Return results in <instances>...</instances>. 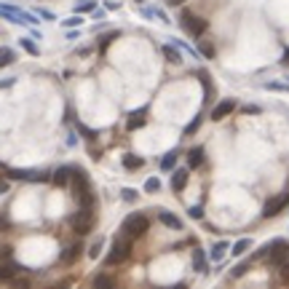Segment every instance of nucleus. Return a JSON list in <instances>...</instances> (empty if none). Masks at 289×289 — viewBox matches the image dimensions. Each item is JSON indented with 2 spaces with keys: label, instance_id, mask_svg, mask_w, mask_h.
Segmentation results:
<instances>
[{
  "label": "nucleus",
  "instance_id": "f03ea898",
  "mask_svg": "<svg viewBox=\"0 0 289 289\" xmlns=\"http://www.w3.org/2000/svg\"><path fill=\"white\" fill-rule=\"evenodd\" d=\"M147 228H150V222H147L145 214H129L126 220H123V233H126L129 238H142Z\"/></svg>",
  "mask_w": 289,
  "mask_h": 289
},
{
  "label": "nucleus",
  "instance_id": "e433bc0d",
  "mask_svg": "<svg viewBox=\"0 0 289 289\" xmlns=\"http://www.w3.org/2000/svg\"><path fill=\"white\" fill-rule=\"evenodd\" d=\"M244 113H246V115H254V113H260V107H257V105H246Z\"/></svg>",
  "mask_w": 289,
  "mask_h": 289
},
{
  "label": "nucleus",
  "instance_id": "1a4fd4ad",
  "mask_svg": "<svg viewBox=\"0 0 289 289\" xmlns=\"http://www.w3.org/2000/svg\"><path fill=\"white\" fill-rule=\"evenodd\" d=\"M233 110H236V102H233V99H222V102L212 110V121H222L225 115H230Z\"/></svg>",
  "mask_w": 289,
  "mask_h": 289
},
{
  "label": "nucleus",
  "instance_id": "37998d69",
  "mask_svg": "<svg viewBox=\"0 0 289 289\" xmlns=\"http://www.w3.org/2000/svg\"><path fill=\"white\" fill-rule=\"evenodd\" d=\"M137 3H142V0H137Z\"/></svg>",
  "mask_w": 289,
  "mask_h": 289
},
{
  "label": "nucleus",
  "instance_id": "9d476101",
  "mask_svg": "<svg viewBox=\"0 0 289 289\" xmlns=\"http://www.w3.org/2000/svg\"><path fill=\"white\" fill-rule=\"evenodd\" d=\"M70 177H73V166H59V169L51 174V182L59 185V187H65V185L70 182Z\"/></svg>",
  "mask_w": 289,
  "mask_h": 289
},
{
  "label": "nucleus",
  "instance_id": "79ce46f5",
  "mask_svg": "<svg viewBox=\"0 0 289 289\" xmlns=\"http://www.w3.org/2000/svg\"><path fill=\"white\" fill-rule=\"evenodd\" d=\"M286 62H289V51H286V54H284V65H286Z\"/></svg>",
  "mask_w": 289,
  "mask_h": 289
},
{
  "label": "nucleus",
  "instance_id": "58836bf2",
  "mask_svg": "<svg viewBox=\"0 0 289 289\" xmlns=\"http://www.w3.org/2000/svg\"><path fill=\"white\" fill-rule=\"evenodd\" d=\"M3 193H9V182H6V179H0V196H3Z\"/></svg>",
  "mask_w": 289,
  "mask_h": 289
},
{
  "label": "nucleus",
  "instance_id": "4be33fe9",
  "mask_svg": "<svg viewBox=\"0 0 289 289\" xmlns=\"http://www.w3.org/2000/svg\"><path fill=\"white\" fill-rule=\"evenodd\" d=\"M193 265H196V270H206V254L201 252V249L193 252Z\"/></svg>",
  "mask_w": 289,
  "mask_h": 289
},
{
  "label": "nucleus",
  "instance_id": "f704fd0d",
  "mask_svg": "<svg viewBox=\"0 0 289 289\" xmlns=\"http://www.w3.org/2000/svg\"><path fill=\"white\" fill-rule=\"evenodd\" d=\"M201 54L212 59V57H214V49H212V46H209V43H201Z\"/></svg>",
  "mask_w": 289,
  "mask_h": 289
},
{
  "label": "nucleus",
  "instance_id": "a19ab883",
  "mask_svg": "<svg viewBox=\"0 0 289 289\" xmlns=\"http://www.w3.org/2000/svg\"><path fill=\"white\" fill-rule=\"evenodd\" d=\"M169 6H179V3H185V0H166Z\"/></svg>",
  "mask_w": 289,
  "mask_h": 289
},
{
  "label": "nucleus",
  "instance_id": "20e7f679",
  "mask_svg": "<svg viewBox=\"0 0 289 289\" xmlns=\"http://www.w3.org/2000/svg\"><path fill=\"white\" fill-rule=\"evenodd\" d=\"M70 222H73L75 233H89L91 225H94V206H81V212H78Z\"/></svg>",
  "mask_w": 289,
  "mask_h": 289
},
{
  "label": "nucleus",
  "instance_id": "5701e85b",
  "mask_svg": "<svg viewBox=\"0 0 289 289\" xmlns=\"http://www.w3.org/2000/svg\"><path fill=\"white\" fill-rule=\"evenodd\" d=\"M174 163H177V153H166L161 158V169L163 171H171V169H174Z\"/></svg>",
  "mask_w": 289,
  "mask_h": 289
},
{
  "label": "nucleus",
  "instance_id": "4468645a",
  "mask_svg": "<svg viewBox=\"0 0 289 289\" xmlns=\"http://www.w3.org/2000/svg\"><path fill=\"white\" fill-rule=\"evenodd\" d=\"M187 171H190V169H177V171H174V177H171V187H174L177 193L187 185Z\"/></svg>",
  "mask_w": 289,
  "mask_h": 289
},
{
  "label": "nucleus",
  "instance_id": "4c0bfd02",
  "mask_svg": "<svg viewBox=\"0 0 289 289\" xmlns=\"http://www.w3.org/2000/svg\"><path fill=\"white\" fill-rule=\"evenodd\" d=\"M17 81H14V78H6V81H0V89H9V86H14Z\"/></svg>",
  "mask_w": 289,
  "mask_h": 289
},
{
  "label": "nucleus",
  "instance_id": "7ed1b4c3",
  "mask_svg": "<svg viewBox=\"0 0 289 289\" xmlns=\"http://www.w3.org/2000/svg\"><path fill=\"white\" fill-rule=\"evenodd\" d=\"M179 25H182V30L193 38H201L206 33V19L196 17V14H182V17H179Z\"/></svg>",
  "mask_w": 289,
  "mask_h": 289
},
{
  "label": "nucleus",
  "instance_id": "cd10ccee",
  "mask_svg": "<svg viewBox=\"0 0 289 289\" xmlns=\"http://www.w3.org/2000/svg\"><path fill=\"white\" fill-rule=\"evenodd\" d=\"M246 270H249V262H241V265H236V268L230 270V278H238V276H244Z\"/></svg>",
  "mask_w": 289,
  "mask_h": 289
},
{
  "label": "nucleus",
  "instance_id": "6ab92c4d",
  "mask_svg": "<svg viewBox=\"0 0 289 289\" xmlns=\"http://www.w3.org/2000/svg\"><path fill=\"white\" fill-rule=\"evenodd\" d=\"M115 38H118V30H113V33H107V35H102V38H99V43H97V49L99 51H107V46H110L113 41H115Z\"/></svg>",
  "mask_w": 289,
  "mask_h": 289
},
{
  "label": "nucleus",
  "instance_id": "a211bd4d",
  "mask_svg": "<svg viewBox=\"0 0 289 289\" xmlns=\"http://www.w3.org/2000/svg\"><path fill=\"white\" fill-rule=\"evenodd\" d=\"M163 57H166L171 65H182V57H179V51L174 46H163Z\"/></svg>",
  "mask_w": 289,
  "mask_h": 289
},
{
  "label": "nucleus",
  "instance_id": "72a5a7b5",
  "mask_svg": "<svg viewBox=\"0 0 289 289\" xmlns=\"http://www.w3.org/2000/svg\"><path fill=\"white\" fill-rule=\"evenodd\" d=\"M187 214H190L193 220H201V217H204V209H201V206H190V212H187Z\"/></svg>",
  "mask_w": 289,
  "mask_h": 289
},
{
  "label": "nucleus",
  "instance_id": "f3484780",
  "mask_svg": "<svg viewBox=\"0 0 289 289\" xmlns=\"http://www.w3.org/2000/svg\"><path fill=\"white\" fill-rule=\"evenodd\" d=\"M249 246H252V241H249V238H241V241H236V244L230 246V254H233V257H241L244 252H249Z\"/></svg>",
  "mask_w": 289,
  "mask_h": 289
},
{
  "label": "nucleus",
  "instance_id": "b1692460",
  "mask_svg": "<svg viewBox=\"0 0 289 289\" xmlns=\"http://www.w3.org/2000/svg\"><path fill=\"white\" fill-rule=\"evenodd\" d=\"M121 198L129 201V204H134V201L139 198V193L134 190V187H123V190H121Z\"/></svg>",
  "mask_w": 289,
  "mask_h": 289
},
{
  "label": "nucleus",
  "instance_id": "c9c22d12",
  "mask_svg": "<svg viewBox=\"0 0 289 289\" xmlns=\"http://www.w3.org/2000/svg\"><path fill=\"white\" fill-rule=\"evenodd\" d=\"M78 25H81V17H73V19L65 22V27H78Z\"/></svg>",
  "mask_w": 289,
  "mask_h": 289
},
{
  "label": "nucleus",
  "instance_id": "ddd939ff",
  "mask_svg": "<svg viewBox=\"0 0 289 289\" xmlns=\"http://www.w3.org/2000/svg\"><path fill=\"white\" fill-rule=\"evenodd\" d=\"M201 163H204V147H193L187 155V169H198Z\"/></svg>",
  "mask_w": 289,
  "mask_h": 289
},
{
  "label": "nucleus",
  "instance_id": "6e6552de",
  "mask_svg": "<svg viewBox=\"0 0 289 289\" xmlns=\"http://www.w3.org/2000/svg\"><path fill=\"white\" fill-rule=\"evenodd\" d=\"M145 121H147V107H139L137 113H131V115H129L126 129H129V131H139V129L145 126Z\"/></svg>",
  "mask_w": 289,
  "mask_h": 289
},
{
  "label": "nucleus",
  "instance_id": "7c9ffc66",
  "mask_svg": "<svg viewBox=\"0 0 289 289\" xmlns=\"http://www.w3.org/2000/svg\"><path fill=\"white\" fill-rule=\"evenodd\" d=\"M94 286H113V281L107 276H97V278H94Z\"/></svg>",
  "mask_w": 289,
  "mask_h": 289
},
{
  "label": "nucleus",
  "instance_id": "aec40b11",
  "mask_svg": "<svg viewBox=\"0 0 289 289\" xmlns=\"http://www.w3.org/2000/svg\"><path fill=\"white\" fill-rule=\"evenodd\" d=\"M19 265H0V281H11L14 276H17Z\"/></svg>",
  "mask_w": 289,
  "mask_h": 289
},
{
  "label": "nucleus",
  "instance_id": "2eb2a0df",
  "mask_svg": "<svg viewBox=\"0 0 289 289\" xmlns=\"http://www.w3.org/2000/svg\"><path fill=\"white\" fill-rule=\"evenodd\" d=\"M14 62H17V54H14L9 46H3V49H0V67H9Z\"/></svg>",
  "mask_w": 289,
  "mask_h": 289
},
{
  "label": "nucleus",
  "instance_id": "a878e982",
  "mask_svg": "<svg viewBox=\"0 0 289 289\" xmlns=\"http://www.w3.org/2000/svg\"><path fill=\"white\" fill-rule=\"evenodd\" d=\"M158 190H161V179L158 177H150L145 182V193H158Z\"/></svg>",
  "mask_w": 289,
  "mask_h": 289
},
{
  "label": "nucleus",
  "instance_id": "423d86ee",
  "mask_svg": "<svg viewBox=\"0 0 289 289\" xmlns=\"http://www.w3.org/2000/svg\"><path fill=\"white\" fill-rule=\"evenodd\" d=\"M289 206V193H284V196H276V198H270L268 204L262 206V217H276V214H281L284 209Z\"/></svg>",
  "mask_w": 289,
  "mask_h": 289
},
{
  "label": "nucleus",
  "instance_id": "393cba45",
  "mask_svg": "<svg viewBox=\"0 0 289 289\" xmlns=\"http://www.w3.org/2000/svg\"><path fill=\"white\" fill-rule=\"evenodd\" d=\"M102 244H105V238H97V241L89 246V257H91V260H97V257H99V252H102Z\"/></svg>",
  "mask_w": 289,
  "mask_h": 289
},
{
  "label": "nucleus",
  "instance_id": "c756f323",
  "mask_svg": "<svg viewBox=\"0 0 289 289\" xmlns=\"http://www.w3.org/2000/svg\"><path fill=\"white\" fill-rule=\"evenodd\" d=\"M78 131H81V134L86 137V139H97V131H91V129H86L83 123H78Z\"/></svg>",
  "mask_w": 289,
  "mask_h": 289
},
{
  "label": "nucleus",
  "instance_id": "ea45409f",
  "mask_svg": "<svg viewBox=\"0 0 289 289\" xmlns=\"http://www.w3.org/2000/svg\"><path fill=\"white\" fill-rule=\"evenodd\" d=\"M6 225H9V220H6V214H0V230H3Z\"/></svg>",
  "mask_w": 289,
  "mask_h": 289
},
{
  "label": "nucleus",
  "instance_id": "0eeeda50",
  "mask_svg": "<svg viewBox=\"0 0 289 289\" xmlns=\"http://www.w3.org/2000/svg\"><path fill=\"white\" fill-rule=\"evenodd\" d=\"M6 177H11V179H27V182H46V179H49L46 171H25V169H9V171H6Z\"/></svg>",
  "mask_w": 289,
  "mask_h": 289
},
{
  "label": "nucleus",
  "instance_id": "473e14b6",
  "mask_svg": "<svg viewBox=\"0 0 289 289\" xmlns=\"http://www.w3.org/2000/svg\"><path fill=\"white\" fill-rule=\"evenodd\" d=\"M86 11H94V3H91V0H86V3H81V6L75 9V14H86Z\"/></svg>",
  "mask_w": 289,
  "mask_h": 289
},
{
  "label": "nucleus",
  "instance_id": "dca6fc26",
  "mask_svg": "<svg viewBox=\"0 0 289 289\" xmlns=\"http://www.w3.org/2000/svg\"><path fill=\"white\" fill-rule=\"evenodd\" d=\"M228 249H230V244H228V241H217V244L212 246V254H209V257H212V260H222Z\"/></svg>",
  "mask_w": 289,
  "mask_h": 289
},
{
  "label": "nucleus",
  "instance_id": "2f4dec72",
  "mask_svg": "<svg viewBox=\"0 0 289 289\" xmlns=\"http://www.w3.org/2000/svg\"><path fill=\"white\" fill-rule=\"evenodd\" d=\"M265 89H268V91H289V86H284V83H265Z\"/></svg>",
  "mask_w": 289,
  "mask_h": 289
},
{
  "label": "nucleus",
  "instance_id": "f8f14e48",
  "mask_svg": "<svg viewBox=\"0 0 289 289\" xmlns=\"http://www.w3.org/2000/svg\"><path fill=\"white\" fill-rule=\"evenodd\" d=\"M121 163H123V169L137 171V169H142V166H145V158H139V155H131V153H126V155L121 158Z\"/></svg>",
  "mask_w": 289,
  "mask_h": 289
},
{
  "label": "nucleus",
  "instance_id": "9b49d317",
  "mask_svg": "<svg viewBox=\"0 0 289 289\" xmlns=\"http://www.w3.org/2000/svg\"><path fill=\"white\" fill-rule=\"evenodd\" d=\"M158 220L166 225V228H174V230H182V220H179L177 214H171V212H166V209H163V212H158Z\"/></svg>",
  "mask_w": 289,
  "mask_h": 289
},
{
  "label": "nucleus",
  "instance_id": "412c9836",
  "mask_svg": "<svg viewBox=\"0 0 289 289\" xmlns=\"http://www.w3.org/2000/svg\"><path fill=\"white\" fill-rule=\"evenodd\" d=\"M78 252H81V246H70L67 252H65V254L59 257V262H62V265H70V262H75V257H78Z\"/></svg>",
  "mask_w": 289,
  "mask_h": 289
},
{
  "label": "nucleus",
  "instance_id": "f257e3e1",
  "mask_svg": "<svg viewBox=\"0 0 289 289\" xmlns=\"http://www.w3.org/2000/svg\"><path fill=\"white\" fill-rule=\"evenodd\" d=\"M70 182H73V196L81 206H94V190H91V182L89 177L83 174L81 169H73V177H70Z\"/></svg>",
  "mask_w": 289,
  "mask_h": 289
},
{
  "label": "nucleus",
  "instance_id": "c85d7f7f",
  "mask_svg": "<svg viewBox=\"0 0 289 289\" xmlns=\"http://www.w3.org/2000/svg\"><path fill=\"white\" fill-rule=\"evenodd\" d=\"M198 126H201V118H193V121L185 126V137H187V134H196V131H198Z\"/></svg>",
  "mask_w": 289,
  "mask_h": 289
},
{
  "label": "nucleus",
  "instance_id": "bb28decb",
  "mask_svg": "<svg viewBox=\"0 0 289 289\" xmlns=\"http://www.w3.org/2000/svg\"><path fill=\"white\" fill-rule=\"evenodd\" d=\"M22 49L27 54H33V57H38V46L33 43V38H22Z\"/></svg>",
  "mask_w": 289,
  "mask_h": 289
},
{
  "label": "nucleus",
  "instance_id": "39448f33",
  "mask_svg": "<svg viewBox=\"0 0 289 289\" xmlns=\"http://www.w3.org/2000/svg\"><path fill=\"white\" fill-rule=\"evenodd\" d=\"M129 254H131V244H129V241H115L113 249H110V254L105 257V262L107 265H121L123 260H129Z\"/></svg>",
  "mask_w": 289,
  "mask_h": 289
}]
</instances>
